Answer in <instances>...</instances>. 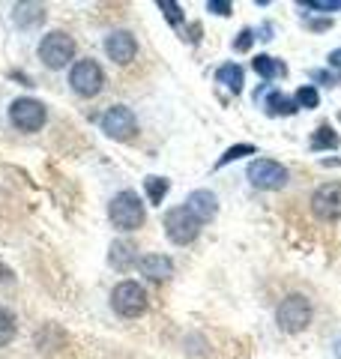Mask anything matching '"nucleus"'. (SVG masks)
Listing matches in <instances>:
<instances>
[{"label":"nucleus","mask_w":341,"mask_h":359,"mask_svg":"<svg viewBox=\"0 0 341 359\" xmlns=\"http://www.w3.org/2000/svg\"><path fill=\"white\" fill-rule=\"evenodd\" d=\"M105 54L117 66H126L135 60V54H138V42H135L129 30H114L105 36Z\"/></svg>","instance_id":"9b49d317"},{"label":"nucleus","mask_w":341,"mask_h":359,"mask_svg":"<svg viewBox=\"0 0 341 359\" xmlns=\"http://www.w3.org/2000/svg\"><path fill=\"white\" fill-rule=\"evenodd\" d=\"M144 189H147V198H150V204L156 207V204H162V201H165L170 183H168L165 177H147L144 180Z\"/></svg>","instance_id":"aec40b11"},{"label":"nucleus","mask_w":341,"mask_h":359,"mask_svg":"<svg viewBox=\"0 0 341 359\" xmlns=\"http://www.w3.org/2000/svg\"><path fill=\"white\" fill-rule=\"evenodd\" d=\"M138 269L150 282H165V278L174 276V261L168 255H144L138 261Z\"/></svg>","instance_id":"ddd939ff"},{"label":"nucleus","mask_w":341,"mask_h":359,"mask_svg":"<svg viewBox=\"0 0 341 359\" xmlns=\"http://www.w3.org/2000/svg\"><path fill=\"white\" fill-rule=\"evenodd\" d=\"M333 21H312V30H326Z\"/></svg>","instance_id":"7c9ffc66"},{"label":"nucleus","mask_w":341,"mask_h":359,"mask_svg":"<svg viewBox=\"0 0 341 359\" xmlns=\"http://www.w3.org/2000/svg\"><path fill=\"white\" fill-rule=\"evenodd\" d=\"M69 84H72V90L78 96L90 99V96H96L99 90L105 87V72H102V66L96 60H90V57L75 60L72 69H69Z\"/></svg>","instance_id":"39448f33"},{"label":"nucleus","mask_w":341,"mask_h":359,"mask_svg":"<svg viewBox=\"0 0 341 359\" xmlns=\"http://www.w3.org/2000/svg\"><path fill=\"white\" fill-rule=\"evenodd\" d=\"M39 60L48 66V69H63L69 60H75V39L63 30L45 33L39 42Z\"/></svg>","instance_id":"7ed1b4c3"},{"label":"nucleus","mask_w":341,"mask_h":359,"mask_svg":"<svg viewBox=\"0 0 341 359\" xmlns=\"http://www.w3.org/2000/svg\"><path fill=\"white\" fill-rule=\"evenodd\" d=\"M138 249H135L132 243L126 240H114L111 243V252H108V264L117 269V273H129V269L138 264V255H135Z\"/></svg>","instance_id":"4468645a"},{"label":"nucleus","mask_w":341,"mask_h":359,"mask_svg":"<svg viewBox=\"0 0 341 359\" xmlns=\"http://www.w3.org/2000/svg\"><path fill=\"white\" fill-rule=\"evenodd\" d=\"M215 81L225 84L231 93H240L243 84H246V78H243V66H236V63H225L215 69Z\"/></svg>","instance_id":"f3484780"},{"label":"nucleus","mask_w":341,"mask_h":359,"mask_svg":"<svg viewBox=\"0 0 341 359\" xmlns=\"http://www.w3.org/2000/svg\"><path fill=\"white\" fill-rule=\"evenodd\" d=\"M111 309L120 314V318H141L147 311V290L138 282H120L111 290Z\"/></svg>","instance_id":"20e7f679"},{"label":"nucleus","mask_w":341,"mask_h":359,"mask_svg":"<svg viewBox=\"0 0 341 359\" xmlns=\"http://www.w3.org/2000/svg\"><path fill=\"white\" fill-rule=\"evenodd\" d=\"M165 233H168V240H170V243L189 245V243H195V240H198L201 222L192 216L186 207H174V210H168V212H165Z\"/></svg>","instance_id":"0eeeda50"},{"label":"nucleus","mask_w":341,"mask_h":359,"mask_svg":"<svg viewBox=\"0 0 341 359\" xmlns=\"http://www.w3.org/2000/svg\"><path fill=\"white\" fill-rule=\"evenodd\" d=\"M335 353H338V356H341V339H338V341H335Z\"/></svg>","instance_id":"473e14b6"},{"label":"nucleus","mask_w":341,"mask_h":359,"mask_svg":"<svg viewBox=\"0 0 341 359\" xmlns=\"http://www.w3.org/2000/svg\"><path fill=\"white\" fill-rule=\"evenodd\" d=\"M207 9H210V13H215V15H231V4H227V0H210V4H207Z\"/></svg>","instance_id":"bb28decb"},{"label":"nucleus","mask_w":341,"mask_h":359,"mask_svg":"<svg viewBox=\"0 0 341 359\" xmlns=\"http://www.w3.org/2000/svg\"><path fill=\"white\" fill-rule=\"evenodd\" d=\"M264 111L269 117H290V114H297V102H290L279 90H269V96L264 99Z\"/></svg>","instance_id":"dca6fc26"},{"label":"nucleus","mask_w":341,"mask_h":359,"mask_svg":"<svg viewBox=\"0 0 341 359\" xmlns=\"http://www.w3.org/2000/svg\"><path fill=\"white\" fill-rule=\"evenodd\" d=\"M276 320H279V330H284V332H302L312 323V302L300 294L281 299Z\"/></svg>","instance_id":"423d86ee"},{"label":"nucleus","mask_w":341,"mask_h":359,"mask_svg":"<svg viewBox=\"0 0 341 359\" xmlns=\"http://www.w3.org/2000/svg\"><path fill=\"white\" fill-rule=\"evenodd\" d=\"M252 66H255V72H258L260 78H267V81L288 75V66H284L281 60H276V57H269V54H258V57L252 60Z\"/></svg>","instance_id":"a211bd4d"},{"label":"nucleus","mask_w":341,"mask_h":359,"mask_svg":"<svg viewBox=\"0 0 341 359\" xmlns=\"http://www.w3.org/2000/svg\"><path fill=\"white\" fill-rule=\"evenodd\" d=\"M312 78H314V81H321V84H326V87H333V84H335L333 72H326V69H312Z\"/></svg>","instance_id":"cd10ccee"},{"label":"nucleus","mask_w":341,"mask_h":359,"mask_svg":"<svg viewBox=\"0 0 341 359\" xmlns=\"http://www.w3.org/2000/svg\"><path fill=\"white\" fill-rule=\"evenodd\" d=\"M99 126L114 141H129V138H135V132H138V120H135L132 108H126V105H111L105 114H102Z\"/></svg>","instance_id":"6e6552de"},{"label":"nucleus","mask_w":341,"mask_h":359,"mask_svg":"<svg viewBox=\"0 0 341 359\" xmlns=\"http://www.w3.org/2000/svg\"><path fill=\"white\" fill-rule=\"evenodd\" d=\"M312 212L321 222H338L341 219V183H323L312 195Z\"/></svg>","instance_id":"9d476101"},{"label":"nucleus","mask_w":341,"mask_h":359,"mask_svg":"<svg viewBox=\"0 0 341 359\" xmlns=\"http://www.w3.org/2000/svg\"><path fill=\"white\" fill-rule=\"evenodd\" d=\"M252 42H255V30L252 27H243L240 33H236V39H234V51H248L252 48Z\"/></svg>","instance_id":"393cba45"},{"label":"nucleus","mask_w":341,"mask_h":359,"mask_svg":"<svg viewBox=\"0 0 341 359\" xmlns=\"http://www.w3.org/2000/svg\"><path fill=\"white\" fill-rule=\"evenodd\" d=\"M15 339V318L6 309H0V347Z\"/></svg>","instance_id":"4be33fe9"},{"label":"nucleus","mask_w":341,"mask_h":359,"mask_svg":"<svg viewBox=\"0 0 341 359\" xmlns=\"http://www.w3.org/2000/svg\"><path fill=\"white\" fill-rule=\"evenodd\" d=\"M240 156H255V147L252 144H236V147H231V150H225V156L219 162H215V168H225V165H231V162H236Z\"/></svg>","instance_id":"5701e85b"},{"label":"nucleus","mask_w":341,"mask_h":359,"mask_svg":"<svg viewBox=\"0 0 341 359\" xmlns=\"http://www.w3.org/2000/svg\"><path fill=\"white\" fill-rule=\"evenodd\" d=\"M186 210L203 224V222L215 219V212H219V201H215V195L210 192V189H195V192L186 198Z\"/></svg>","instance_id":"f8f14e48"},{"label":"nucleus","mask_w":341,"mask_h":359,"mask_svg":"<svg viewBox=\"0 0 341 359\" xmlns=\"http://www.w3.org/2000/svg\"><path fill=\"white\" fill-rule=\"evenodd\" d=\"M45 120H48V108L33 96H18L9 105V123L18 132H39L45 126Z\"/></svg>","instance_id":"f03ea898"},{"label":"nucleus","mask_w":341,"mask_h":359,"mask_svg":"<svg viewBox=\"0 0 341 359\" xmlns=\"http://www.w3.org/2000/svg\"><path fill=\"white\" fill-rule=\"evenodd\" d=\"M329 66H335V69H341V48H335V51H329Z\"/></svg>","instance_id":"c85d7f7f"},{"label":"nucleus","mask_w":341,"mask_h":359,"mask_svg":"<svg viewBox=\"0 0 341 359\" xmlns=\"http://www.w3.org/2000/svg\"><path fill=\"white\" fill-rule=\"evenodd\" d=\"M246 174H248V183L255 189H267V192H276V189H281L288 183V168L272 162V159H255L248 165Z\"/></svg>","instance_id":"1a4fd4ad"},{"label":"nucleus","mask_w":341,"mask_h":359,"mask_svg":"<svg viewBox=\"0 0 341 359\" xmlns=\"http://www.w3.org/2000/svg\"><path fill=\"white\" fill-rule=\"evenodd\" d=\"M108 219L117 231H138L147 212H144V201L138 198V192H132V189H126V192H117L111 198L108 204Z\"/></svg>","instance_id":"f257e3e1"},{"label":"nucleus","mask_w":341,"mask_h":359,"mask_svg":"<svg viewBox=\"0 0 341 359\" xmlns=\"http://www.w3.org/2000/svg\"><path fill=\"white\" fill-rule=\"evenodd\" d=\"M309 147L314 153H321V150H335L338 147V135L329 129V126H317L314 135H312V141H309Z\"/></svg>","instance_id":"6ab92c4d"},{"label":"nucleus","mask_w":341,"mask_h":359,"mask_svg":"<svg viewBox=\"0 0 341 359\" xmlns=\"http://www.w3.org/2000/svg\"><path fill=\"white\" fill-rule=\"evenodd\" d=\"M198 36H201V25H192L189 27V42H198Z\"/></svg>","instance_id":"c756f323"},{"label":"nucleus","mask_w":341,"mask_h":359,"mask_svg":"<svg viewBox=\"0 0 341 359\" xmlns=\"http://www.w3.org/2000/svg\"><path fill=\"white\" fill-rule=\"evenodd\" d=\"M317 102H321V96H317V90L312 84L297 90V108H317Z\"/></svg>","instance_id":"b1692460"},{"label":"nucleus","mask_w":341,"mask_h":359,"mask_svg":"<svg viewBox=\"0 0 341 359\" xmlns=\"http://www.w3.org/2000/svg\"><path fill=\"white\" fill-rule=\"evenodd\" d=\"M13 21L21 30H33L45 21V9L39 4H15L13 6Z\"/></svg>","instance_id":"2eb2a0df"},{"label":"nucleus","mask_w":341,"mask_h":359,"mask_svg":"<svg viewBox=\"0 0 341 359\" xmlns=\"http://www.w3.org/2000/svg\"><path fill=\"white\" fill-rule=\"evenodd\" d=\"M305 9H317V13H335L341 9V0H305Z\"/></svg>","instance_id":"a878e982"},{"label":"nucleus","mask_w":341,"mask_h":359,"mask_svg":"<svg viewBox=\"0 0 341 359\" xmlns=\"http://www.w3.org/2000/svg\"><path fill=\"white\" fill-rule=\"evenodd\" d=\"M156 6L165 13V18H168L170 27H180V25H183V6H180V4H174V0H159Z\"/></svg>","instance_id":"412c9836"},{"label":"nucleus","mask_w":341,"mask_h":359,"mask_svg":"<svg viewBox=\"0 0 341 359\" xmlns=\"http://www.w3.org/2000/svg\"><path fill=\"white\" fill-rule=\"evenodd\" d=\"M260 39H272V27H269V25L260 27Z\"/></svg>","instance_id":"2f4dec72"}]
</instances>
